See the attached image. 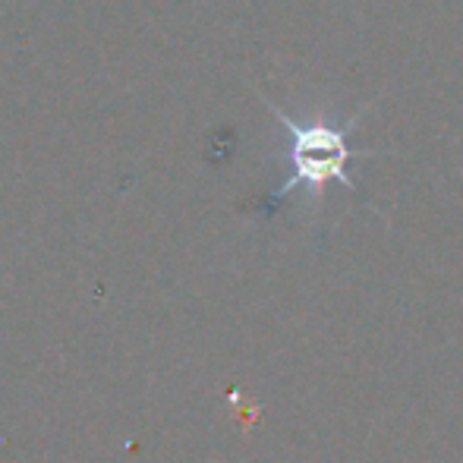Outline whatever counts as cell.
I'll use <instances>...</instances> for the list:
<instances>
[{
	"label": "cell",
	"instance_id": "6da1fadb",
	"mask_svg": "<svg viewBox=\"0 0 463 463\" xmlns=\"http://www.w3.org/2000/svg\"><path fill=\"white\" fill-rule=\"evenodd\" d=\"M269 108L278 117L280 127H284L287 139H290V165H293L290 180L275 193V202L290 195L297 186H306L316 199H322L328 184H341L354 189V180L347 174V161L354 158V148L347 146V129L356 123V117H350L344 127L325 120V117L309 123H297L278 104H269Z\"/></svg>",
	"mask_w": 463,
	"mask_h": 463
}]
</instances>
